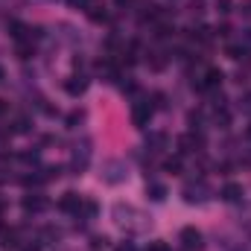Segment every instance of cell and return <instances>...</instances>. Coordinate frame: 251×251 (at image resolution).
Wrapping results in <instances>:
<instances>
[{
    "label": "cell",
    "mask_w": 251,
    "mask_h": 251,
    "mask_svg": "<svg viewBox=\"0 0 251 251\" xmlns=\"http://www.w3.org/2000/svg\"><path fill=\"white\" fill-rule=\"evenodd\" d=\"M164 170H167V173H173V176H178V173H181V158H178V155L167 158V161H164Z\"/></svg>",
    "instance_id": "cell-17"
},
{
    "label": "cell",
    "mask_w": 251,
    "mask_h": 251,
    "mask_svg": "<svg viewBox=\"0 0 251 251\" xmlns=\"http://www.w3.org/2000/svg\"><path fill=\"white\" fill-rule=\"evenodd\" d=\"M76 216H82V219H94V216H97V204L82 199V204H79V213H76Z\"/></svg>",
    "instance_id": "cell-16"
},
{
    "label": "cell",
    "mask_w": 251,
    "mask_h": 251,
    "mask_svg": "<svg viewBox=\"0 0 251 251\" xmlns=\"http://www.w3.org/2000/svg\"><path fill=\"white\" fill-rule=\"evenodd\" d=\"M222 79H225V76H222V70H219V67H210V70L204 73V79H201V82H193V85H196L199 91H207V88H219V85H222Z\"/></svg>",
    "instance_id": "cell-9"
},
{
    "label": "cell",
    "mask_w": 251,
    "mask_h": 251,
    "mask_svg": "<svg viewBox=\"0 0 251 251\" xmlns=\"http://www.w3.org/2000/svg\"><path fill=\"white\" fill-rule=\"evenodd\" d=\"M21 161H26V164H35V161H38V152H24V155H21Z\"/></svg>",
    "instance_id": "cell-23"
},
{
    "label": "cell",
    "mask_w": 251,
    "mask_h": 251,
    "mask_svg": "<svg viewBox=\"0 0 251 251\" xmlns=\"http://www.w3.org/2000/svg\"><path fill=\"white\" fill-rule=\"evenodd\" d=\"M155 108H164V94H155Z\"/></svg>",
    "instance_id": "cell-27"
},
{
    "label": "cell",
    "mask_w": 251,
    "mask_h": 251,
    "mask_svg": "<svg viewBox=\"0 0 251 251\" xmlns=\"http://www.w3.org/2000/svg\"><path fill=\"white\" fill-rule=\"evenodd\" d=\"M47 196H41V193H29V196H24V210L26 213H41V210H47Z\"/></svg>",
    "instance_id": "cell-8"
},
{
    "label": "cell",
    "mask_w": 251,
    "mask_h": 251,
    "mask_svg": "<svg viewBox=\"0 0 251 251\" xmlns=\"http://www.w3.org/2000/svg\"><path fill=\"white\" fill-rule=\"evenodd\" d=\"M117 251H134V246H128V243H126V246H120Z\"/></svg>",
    "instance_id": "cell-28"
},
{
    "label": "cell",
    "mask_w": 251,
    "mask_h": 251,
    "mask_svg": "<svg viewBox=\"0 0 251 251\" xmlns=\"http://www.w3.org/2000/svg\"><path fill=\"white\" fill-rule=\"evenodd\" d=\"M149 251H170V246L164 240H155V243H149Z\"/></svg>",
    "instance_id": "cell-22"
},
{
    "label": "cell",
    "mask_w": 251,
    "mask_h": 251,
    "mask_svg": "<svg viewBox=\"0 0 251 251\" xmlns=\"http://www.w3.org/2000/svg\"><path fill=\"white\" fill-rule=\"evenodd\" d=\"M181 243H184V249L187 251H201L204 249V237H201V231L193 228V225L181 228Z\"/></svg>",
    "instance_id": "cell-5"
},
{
    "label": "cell",
    "mask_w": 251,
    "mask_h": 251,
    "mask_svg": "<svg viewBox=\"0 0 251 251\" xmlns=\"http://www.w3.org/2000/svg\"><path fill=\"white\" fill-rule=\"evenodd\" d=\"M246 231L251 234V219H246Z\"/></svg>",
    "instance_id": "cell-30"
},
{
    "label": "cell",
    "mask_w": 251,
    "mask_h": 251,
    "mask_svg": "<svg viewBox=\"0 0 251 251\" xmlns=\"http://www.w3.org/2000/svg\"><path fill=\"white\" fill-rule=\"evenodd\" d=\"M228 56H231V59H237V62H240V59H243V56H246V47H237V44H231V47H228Z\"/></svg>",
    "instance_id": "cell-18"
},
{
    "label": "cell",
    "mask_w": 251,
    "mask_h": 251,
    "mask_svg": "<svg viewBox=\"0 0 251 251\" xmlns=\"http://www.w3.org/2000/svg\"><path fill=\"white\" fill-rule=\"evenodd\" d=\"M178 146H181V152H201L204 149V137L199 131H187V134L178 137Z\"/></svg>",
    "instance_id": "cell-7"
},
{
    "label": "cell",
    "mask_w": 251,
    "mask_h": 251,
    "mask_svg": "<svg viewBox=\"0 0 251 251\" xmlns=\"http://www.w3.org/2000/svg\"><path fill=\"white\" fill-rule=\"evenodd\" d=\"M152 120V105L149 102H134V108H131V123L137 126V128H146Z\"/></svg>",
    "instance_id": "cell-6"
},
{
    "label": "cell",
    "mask_w": 251,
    "mask_h": 251,
    "mask_svg": "<svg viewBox=\"0 0 251 251\" xmlns=\"http://www.w3.org/2000/svg\"><path fill=\"white\" fill-rule=\"evenodd\" d=\"M117 3H120V6H123V3H128V0H117Z\"/></svg>",
    "instance_id": "cell-32"
},
{
    "label": "cell",
    "mask_w": 251,
    "mask_h": 251,
    "mask_svg": "<svg viewBox=\"0 0 251 251\" xmlns=\"http://www.w3.org/2000/svg\"><path fill=\"white\" fill-rule=\"evenodd\" d=\"M243 111L251 114V94H246V100H243Z\"/></svg>",
    "instance_id": "cell-25"
},
{
    "label": "cell",
    "mask_w": 251,
    "mask_h": 251,
    "mask_svg": "<svg viewBox=\"0 0 251 251\" xmlns=\"http://www.w3.org/2000/svg\"><path fill=\"white\" fill-rule=\"evenodd\" d=\"M79 204H82V196L73 193V190H67L62 199H59V207H62L64 213H79Z\"/></svg>",
    "instance_id": "cell-10"
},
{
    "label": "cell",
    "mask_w": 251,
    "mask_h": 251,
    "mask_svg": "<svg viewBox=\"0 0 251 251\" xmlns=\"http://www.w3.org/2000/svg\"><path fill=\"white\" fill-rule=\"evenodd\" d=\"M0 79H3V67H0Z\"/></svg>",
    "instance_id": "cell-33"
},
{
    "label": "cell",
    "mask_w": 251,
    "mask_h": 251,
    "mask_svg": "<svg viewBox=\"0 0 251 251\" xmlns=\"http://www.w3.org/2000/svg\"><path fill=\"white\" fill-rule=\"evenodd\" d=\"M0 114H6V102L3 100H0Z\"/></svg>",
    "instance_id": "cell-29"
},
{
    "label": "cell",
    "mask_w": 251,
    "mask_h": 251,
    "mask_svg": "<svg viewBox=\"0 0 251 251\" xmlns=\"http://www.w3.org/2000/svg\"><path fill=\"white\" fill-rule=\"evenodd\" d=\"M216 6H219V12H228V6H231V0H216Z\"/></svg>",
    "instance_id": "cell-26"
},
{
    "label": "cell",
    "mask_w": 251,
    "mask_h": 251,
    "mask_svg": "<svg viewBox=\"0 0 251 251\" xmlns=\"http://www.w3.org/2000/svg\"><path fill=\"white\" fill-rule=\"evenodd\" d=\"M0 246L3 249H18L21 243H18V231H3L0 234Z\"/></svg>",
    "instance_id": "cell-15"
},
{
    "label": "cell",
    "mask_w": 251,
    "mask_h": 251,
    "mask_svg": "<svg viewBox=\"0 0 251 251\" xmlns=\"http://www.w3.org/2000/svg\"><path fill=\"white\" fill-rule=\"evenodd\" d=\"M146 196H149L152 201H164V199H167V187L152 181V184H146Z\"/></svg>",
    "instance_id": "cell-13"
},
{
    "label": "cell",
    "mask_w": 251,
    "mask_h": 251,
    "mask_svg": "<svg viewBox=\"0 0 251 251\" xmlns=\"http://www.w3.org/2000/svg\"><path fill=\"white\" fill-rule=\"evenodd\" d=\"M111 213H114V222L123 228L126 234H143V231L152 225V219H149L143 210H137L134 204H123V201H117V204L111 207Z\"/></svg>",
    "instance_id": "cell-1"
},
{
    "label": "cell",
    "mask_w": 251,
    "mask_h": 251,
    "mask_svg": "<svg viewBox=\"0 0 251 251\" xmlns=\"http://www.w3.org/2000/svg\"><path fill=\"white\" fill-rule=\"evenodd\" d=\"M12 131H18V134H21V131H29V120H26V117H18Z\"/></svg>",
    "instance_id": "cell-20"
},
{
    "label": "cell",
    "mask_w": 251,
    "mask_h": 251,
    "mask_svg": "<svg viewBox=\"0 0 251 251\" xmlns=\"http://www.w3.org/2000/svg\"><path fill=\"white\" fill-rule=\"evenodd\" d=\"M219 196H222V201L237 204V201H243L246 190H243V184H234V181H231V184H225V187H222V193H219Z\"/></svg>",
    "instance_id": "cell-11"
},
{
    "label": "cell",
    "mask_w": 251,
    "mask_h": 251,
    "mask_svg": "<svg viewBox=\"0 0 251 251\" xmlns=\"http://www.w3.org/2000/svg\"><path fill=\"white\" fill-rule=\"evenodd\" d=\"M82 120H85V114H82V111H73V114H67V126H70V128H76V123H82Z\"/></svg>",
    "instance_id": "cell-19"
},
{
    "label": "cell",
    "mask_w": 251,
    "mask_h": 251,
    "mask_svg": "<svg viewBox=\"0 0 251 251\" xmlns=\"http://www.w3.org/2000/svg\"><path fill=\"white\" fill-rule=\"evenodd\" d=\"M105 243H108L105 237H94V240H91V251H100V249H105Z\"/></svg>",
    "instance_id": "cell-21"
},
{
    "label": "cell",
    "mask_w": 251,
    "mask_h": 251,
    "mask_svg": "<svg viewBox=\"0 0 251 251\" xmlns=\"http://www.w3.org/2000/svg\"><path fill=\"white\" fill-rule=\"evenodd\" d=\"M164 146H167V134H164V131L149 134V149H152V152H161Z\"/></svg>",
    "instance_id": "cell-14"
},
{
    "label": "cell",
    "mask_w": 251,
    "mask_h": 251,
    "mask_svg": "<svg viewBox=\"0 0 251 251\" xmlns=\"http://www.w3.org/2000/svg\"><path fill=\"white\" fill-rule=\"evenodd\" d=\"M249 137H251V128H249Z\"/></svg>",
    "instance_id": "cell-34"
},
{
    "label": "cell",
    "mask_w": 251,
    "mask_h": 251,
    "mask_svg": "<svg viewBox=\"0 0 251 251\" xmlns=\"http://www.w3.org/2000/svg\"><path fill=\"white\" fill-rule=\"evenodd\" d=\"M64 91H67L70 97H82V94L88 91V79H85V76H70V79L64 82Z\"/></svg>",
    "instance_id": "cell-12"
},
{
    "label": "cell",
    "mask_w": 251,
    "mask_h": 251,
    "mask_svg": "<svg viewBox=\"0 0 251 251\" xmlns=\"http://www.w3.org/2000/svg\"><path fill=\"white\" fill-rule=\"evenodd\" d=\"M88 161H91V143L85 140L82 146H76V149H73V158H70V170H73L76 176H82V173H85V167H88Z\"/></svg>",
    "instance_id": "cell-4"
},
{
    "label": "cell",
    "mask_w": 251,
    "mask_h": 251,
    "mask_svg": "<svg viewBox=\"0 0 251 251\" xmlns=\"http://www.w3.org/2000/svg\"><path fill=\"white\" fill-rule=\"evenodd\" d=\"M231 251H249V249H243V246H237V249H231Z\"/></svg>",
    "instance_id": "cell-31"
},
{
    "label": "cell",
    "mask_w": 251,
    "mask_h": 251,
    "mask_svg": "<svg viewBox=\"0 0 251 251\" xmlns=\"http://www.w3.org/2000/svg\"><path fill=\"white\" fill-rule=\"evenodd\" d=\"M18 56H21V59H29V56H32V50H29L26 44H21V47H18Z\"/></svg>",
    "instance_id": "cell-24"
},
{
    "label": "cell",
    "mask_w": 251,
    "mask_h": 251,
    "mask_svg": "<svg viewBox=\"0 0 251 251\" xmlns=\"http://www.w3.org/2000/svg\"><path fill=\"white\" fill-rule=\"evenodd\" d=\"M102 181L105 184H120L128 178V167H126L123 161H105V167H102Z\"/></svg>",
    "instance_id": "cell-3"
},
{
    "label": "cell",
    "mask_w": 251,
    "mask_h": 251,
    "mask_svg": "<svg viewBox=\"0 0 251 251\" xmlns=\"http://www.w3.org/2000/svg\"><path fill=\"white\" fill-rule=\"evenodd\" d=\"M181 196H184L187 204H204V201L210 199V187H207L204 181H190V184H184Z\"/></svg>",
    "instance_id": "cell-2"
}]
</instances>
